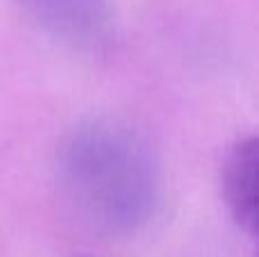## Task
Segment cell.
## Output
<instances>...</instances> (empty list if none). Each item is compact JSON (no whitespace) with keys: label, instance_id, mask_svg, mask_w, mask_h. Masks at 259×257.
Here are the masks:
<instances>
[{"label":"cell","instance_id":"cell-1","mask_svg":"<svg viewBox=\"0 0 259 257\" xmlns=\"http://www.w3.org/2000/svg\"><path fill=\"white\" fill-rule=\"evenodd\" d=\"M59 171L75 205L105 230H134L157 203L159 173L150 148L112 121L77 127L62 146Z\"/></svg>","mask_w":259,"mask_h":257},{"label":"cell","instance_id":"cell-3","mask_svg":"<svg viewBox=\"0 0 259 257\" xmlns=\"http://www.w3.org/2000/svg\"><path fill=\"white\" fill-rule=\"evenodd\" d=\"M48 32L68 41H91L107 21V0H23Z\"/></svg>","mask_w":259,"mask_h":257},{"label":"cell","instance_id":"cell-2","mask_svg":"<svg viewBox=\"0 0 259 257\" xmlns=\"http://www.w3.org/2000/svg\"><path fill=\"white\" fill-rule=\"evenodd\" d=\"M223 198L259 257V137L239 141L223 164Z\"/></svg>","mask_w":259,"mask_h":257}]
</instances>
